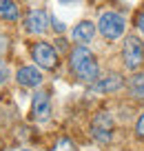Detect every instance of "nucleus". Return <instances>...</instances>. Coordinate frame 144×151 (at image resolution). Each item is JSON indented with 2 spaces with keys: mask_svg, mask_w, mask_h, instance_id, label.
I'll return each mask as SVG.
<instances>
[{
  "mask_svg": "<svg viewBox=\"0 0 144 151\" xmlns=\"http://www.w3.org/2000/svg\"><path fill=\"white\" fill-rule=\"evenodd\" d=\"M71 71L78 80L82 82H95L100 76V69H98V62H95V56L89 51L84 45H78V47L71 51Z\"/></svg>",
  "mask_w": 144,
  "mask_h": 151,
  "instance_id": "1",
  "label": "nucleus"
},
{
  "mask_svg": "<svg viewBox=\"0 0 144 151\" xmlns=\"http://www.w3.org/2000/svg\"><path fill=\"white\" fill-rule=\"evenodd\" d=\"M98 29L107 40H117L126 29V20L124 16L115 14V11H104L98 20Z\"/></svg>",
  "mask_w": 144,
  "mask_h": 151,
  "instance_id": "2",
  "label": "nucleus"
},
{
  "mask_svg": "<svg viewBox=\"0 0 144 151\" xmlns=\"http://www.w3.org/2000/svg\"><path fill=\"white\" fill-rule=\"evenodd\" d=\"M122 60H124L126 69H138L144 60V47L142 40L138 36H129L124 40V47H122Z\"/></svg>",
  "mask_w": 144,
  "mask_h": 151,
  "instance_id": "3",
  "label": "nucleus"
},
{
  "mask_svg": "<svg viewBox=\"0 0 144 151\" xmlns=\"http://www.w3.org/2000/svg\"><path fill=\"white\" fill-rule=\"evenodd\" d=\"M113 127H115V124H113V116L107 113V111H100L91 122V136L98 142L107 145V142H111V138H113Z\"/></svg>",
  "mask_w": 144,
  "mask_h": 151,
  "instance_id": "4",
  "label": "nucleus"
},
{
  "mask_svg": "<svg viewBox=\"0 0 144 151\" xmlns=\"http://www.w3.org/2000/svg\"><path fill=\"white\" fill-rule=\"evenodd\" d=\"M31 58L42 67V69H56V65H58L56 49H53L49 42H36L31 47Z\"/></svg>",
  "mask_w": 144,
  "mask_h": 151,
  "instance_id": "5",
  "label": "nucleus"
},
{
  "mask_svg": "<svg viewBox=\"0 0 144 151\" xmlns=\"http://www.w3.org/2000/svg\"><path fill=\"white\" fill-rule=\"evenodd\" d=\"M31 113L38 122H47L51 118V100H49V93L47 91H38L33 96V102H31Z\"/></svg>",
  "mask_w": 144,
  "mask_h": 151,
  "instance_id": "6",
  "label": "nucleus"
},
{
  "mask_svg": "<svg viewBox=\"0 0 144 151\" xmlns=\"http://www.w3.org/2000/svg\"><path fill=\"white\" fill-rule=\"evenodd\" d=\"M24 27H27V31L33 33V36H42V33L49 29V16H47V11L33 9L31 14L27 16V20H24Z\"/></svg>",
  "mask_w": 144,
  "mask_h": 151,
  "instance_id": "7",
  "label": "nucleus"
},
{
  "mask_svg": "<svg viewBox=\"0 0 144 151\" xmlns=\"http://www.w3.org/2000/svg\"><path fill=\"white\" fill-rule=\"evenodd\" d=\"M16 80L22 87H38L42 82V73L36 67H20L18 73H16Z\"/></svg>",
  "mask_w": 144,
  "mask_h": 151,
  "instance_id": "8",
  "label": "nucleus"
},
{
  "mask_svg": "<svg viewBox=\"0 0 144 151\" xmlns=\"http://www.w3.org/2000/svg\"><path fill=\"white\" fill-rule=\"evenodd\" d=\"M73 40L78 45H87V42H91L93 40V36H95V24L93 22H89V20H82V22H78L73 27Z\"/></svg>",
  "mask_w": 144,
  "mask_h": 151,
  "instance_id": "9",
  "label": "nucleus"
},
{
  "mask_svg": "<svg viewBox=\"0 0 144 151\" xmlns=\"http://www.w3.org/2000/svg\"><path fill=\"white\" fill-rule=\"evenodd\" d=\"M122 87V78L117 73L109 76V78H102V80H95L91 87V91H95V93H111V91H117Z\"/></svg>",
  "mask_w": 144,
  "mask_h": 151,
  "instance_id": "10",
  "label": "nucleus"
},
{
  "mask_svg": "<svg viewBox=\"0 0 144 151\" xmlns=\"http://www.w3.org/2000/svg\"><path fill=\"white\" fill-rule=\"evenodd\" d=\"M18 16H20V11L14 0H0V18L2 20H11L14 22V20H18Z\"/></svg>",
  "mask_w": 144,
  "mask_h": 151,
  "instance_id": "11",
  "label": "nucleus"
},
{
  "mask_svg": "<svg viewBox=\"0 0 144 151\" xmlns=\"http://www.w3.org/2000/svg\"><path fill=\"white\" fill-rule=\"evenodd\" d=\"M129 91L133 98H144V71H140V73L131 76V80H129Z\"/></svg>",
  "mask_w": 144,
  "mask_h": 151,
  "instance_id": "12",
  "label": "nucleus"
},
{
  "mask_svg": "<svg viewBox=\"0 0 144 151\" xmlns=\"http://www.w3.org/2000/svg\"><path fill=\"white\" fill-rule=\"evenodd\" d=\"M51 151H75V147H73V142H71L69 138H60Z\"/></svg>",
  "mask_w": 144,
  "mask_h": 151,
  "instance_id": "13",
  "label": "nucleus"
},
{
  "mask_svg": "<svg viewBox=\"0 0 144 151\" xmlns=\"http://www.w3.org/2000/svg\"><path fill=\"white\" fill-rule=\"evenodd\" d=\"M7 78H9V67H7V62L0 60V85H2Z\"/></svg>",
  "mask_w": 144,
  "mask_h": 151,
  "instance_id": "14",
  "label": "nucleus"
},
{
  "mask_svg": "<svg viewBox=\"0 0 144 151\" xmlns=\"http://www.w3.org/2000/svg\"><path fill=\"white\" fill-rule=\"evenodd\" d=\"M49 20H51L53 29H56L58 33H62V31H64V22H60V20H58V18H53V16H51V18H49Z\"/></svg>",
  "mask_w": 144,
  "mask_h": 151,
  "instance_id": "15",
  "label": "nucleus"
},
{
  "mask_svg": "<svg viewBox=\"0 0 144 151\" xmlns=\"http://www.w3.org/2000/svg\"><path fill=\"white\" fill-rule=\"evenodd\" d=\"M135 131H138V136H140V138H144V113L140 116L138 124H135Z\"/></svg>",
  "mask_w": 144,
  "mask_h": 151,
  "instance_id": "16",
  "label": "nucleus"
},
{
  "mask_svg": "<svg viewBox=\"0 0 144 151\" xmlns=\"http://www.w3.org/2000/svg\"><path fill=\"white\" fill-rule=\"evenodd\" d=\"M135 24H138V29H140V31L144 33V9H142V11L138 14V18H135Z\"/></svg>",
  "mask_w": 144,
  "mask_h": 151,
  "instance_id": "17",
  "label": "nucleus"
},
{
  "mask_svg": "<svg viewBox=\"0 0 144 151\" xmlns=\"http://www.w3.org/2000/svg\"><path fill=\"white\" fill-rule=\"evenodd\" d=\"M5 49H7V38H5V36H0V53L5 51Z\"/></svg>",
  "mask_w": 144,
  "mask_h": 151,
  "instance_id": "18",
  "label": "nucleus"
},
{
  "mask_svg": "<svg viewBox=\"0 0 144 151\" xmlns=\"http://www.w3.org/2000/svg\"><path fill=\"white\" fill-rule=\"evenodd\" d=\"M60 5H71V2H78V0H58Z\"/></svg>",
  "mask_w": 144,
  "mask_h": 151,
  "instance_id": "19",
  "label": "nucleus"
}]
</instances>
